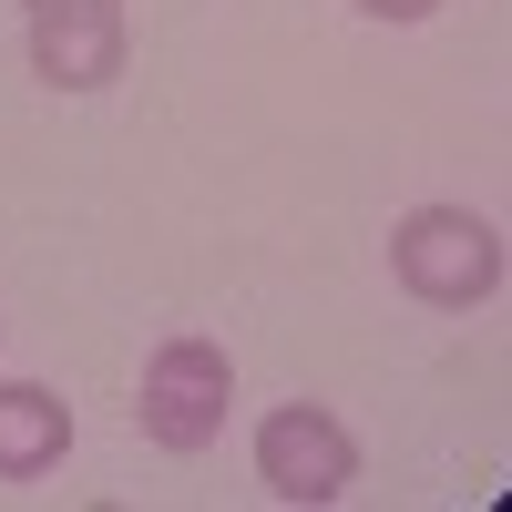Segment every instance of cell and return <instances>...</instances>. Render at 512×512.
Listing matches in <instances>:
<instances>
[{
	"mask_svg": "<svg viewBox=\"0 0 512 512\" xmlns=\"http://www.w3.org/2000/svg\"><path fill=\"white\" fill-rule=\"evenodd\" d=\"M390 287L441 318H472L502 297V226L482 205H410L390 226Z\"/></svg>",
	"mask_w": 512,
	"mask_h": 512,
	"instance_id": "6da1fadb",
	"label": "cell"
},
{
	"mask_svg": "<svg viewBox=\"0 0 512 512\" xmlns=\"http://www.w3.org/2000/svg\"><path fill=\"white\" fill-rule=\"evenodd\" d=\"M226 410H236V359H226L205 328H175V338H164V349L144 359L134 431H144L154 451L195 461V451H216V441H226Z\"/></svg>",
	"mask_w": 512,
	"mask_h": 512,
	"instance_id": "7a4b0ae2",
	"label": "cell"
},
{
	"mask_svg": "<svg viewBox=\"0 0 512 512\" xmlns=\"http://www.w3.org/2000/svg\"><path fill=\"white\" fill-rule=\"evenodd\" d=\"M256 482H267V502H287V512L349 502V482H359L349 420H338L328 400H277L267 420H256Z\"/></svg>",
	"mask_w": 512,
	"mask_h": 512,
	"instance_id": "3957f363",
	"label": "cell"
},
{
	"mask_svg": "<svg viewBox=\"0 0 512 512\" xmlns=\"http://www.w3.org/2000/svg\"><path fill=\"white\" fill-rule=\"evenodd\" d=\"M123 62H134V31L123 11H82V21H31V72L52 93H113Z\"/></svg>",
	"mask_w": 512,
	"mask_h": 512,
	"instance_id": "277c9868",
	"label": "cell"
},
{
	"mask_svg": "<svg viewBox=\"0 0 512 512\" xmlns=\"http://www.w3.org/2000/svg\"><path fill=\"white\" fill-rule=\"evenodd\" d=\"M72 451V400L41 379H0V482H52Z\"/></svg>",
	"mask_w": 512,
	"mask_h": 512,
	"instance_id": "5b68a950",
	"label": "cell"
},
{
	"mask_svg": "<svg viewBox=\"0 0 512 512\" xmlns=\"http://www.w3.org/2000/svg\"><path fill=\"white\" fill-rule=\"evenodd\" d=\"M349 11H359V21H390V31H410V21H431L441 0H349Z\"/></svg>",
	"mask_w": 512,
	"mask_h": 512,
	"instance_id": "8992f818",
	"label": "cell"
},
{
	"mask_svg": "<svg viewBox=\"0 0 512 512\" xmlns=\"http://www.w3.org/2000/svg\"><path fill=\"white\" fill-rule=\"evenodd\" d=\"M31 21H82V11H123V0H21Z\"/></svg>",
	"mask_w": 512,
	"mask_h": 512,
	"instance_id": "52a82bcc",
	"label": "cell"
}]
</instances>
